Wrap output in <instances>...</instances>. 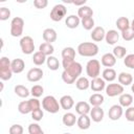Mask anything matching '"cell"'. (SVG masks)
Wrapping results in <instances>:
<instances>
[{"label": "cell", "mask_w": 134, "mask_h": 134, "mask_svg": "<svg viewBox=\"0 0 134 134\" xmlns=\"http://www.w3.org/2000/svg\"><path fill=\"white\" fill-rule=\"evenodd\" d=\"M82 71H83L82 65L79 62L73 61L66 68H64V71L62 72V80L66 84H73L80 77Z\"/></svg>", "instance_id": "1"}, {"label": "cell", "mask_w": 134, "mask_h": 134, "mask_svg": "<svg viewBox=\"0 0 134 134\" xmlns=\"http://www.w3.org/2000/svg\"><path fill=\"white\" fill-rule=\"evenodd\" d=\"M98 46L93 42H83L77 46V52L82 57L92 58L98 53Z\"/></svg>", "instance_id": "2"}, {"label": "cell", "mask_w": 134, "mask_h": 134, "mask_svg": "<svg viewBox=\"0 0 134 134\" xmlns=\"http://www.w3.org/2000/svg\"><path fill=\"white\" fill-rule=\"evenodd\" d=\"M42 107L45 111L52 114L58 113L59 110L61 109L60 102H58V99L52 95H47L42 99Z\"/></svg>", "instance_id": "3"}, {"label": "cell", "mask_w": 134, "mask_h": 134, "mask_svg": "<svg viewBox=\"0 0 134 134\" xmlns=\"http://www.w3.org/2000/svg\"><path fill=\"white\" fill-rule=\"evenodd\" d=\"M13 70H12V62L8 58L2 57L0 59V79L2 81H8L12 79Z\"/></svg>", "instance_id": "4"}, {"label": "cell", "mask_w": 134, "mask_h": 134, "mask_svg": "<svg viewBox=\"0 0 134 134\" xmlns=\"http://www.w3.org/2000/svg\"><path fill=\"white\" fill-rule=\"evenodd\" d=\"M86 73L91 79L98 77V75L100 73V63H99V61H97L95 59L89 60L86 64Z\"/></svg>", "instance_id": "5"}, {"label": "cell", "mask_w": 134, "mask_h": 134, "mask_svg": "<svg viewBox=\"0 0 134 134\" xmlns=\"http://www.w3.org/2000/svg\"><path fill=\"white\" fill-rule=\"evenodd\" d=\"M24 28V20L21 17H15L13 18L10 22V35L15 38L22 36Z\"/></svg>", "instance_id": "6"}, {"label": "cell", "mask_w": 134, "mask_h": 134, "mask_svg": "<svg viewBox=\"0 0 134 134\" xmlns=\"http://www.w3.org/2000/svg\"><path fill=\"white\" fill-rule=\"evenodd\" d=\"M20 48L22 50V52L24 54H31L34 53V50H35V43H34V39L29 36H25V37H22L20 42Z\"/></svg>", "instance_id": "7"}, {"label": "cell", "mask_w": 134, "mask_h": 134, "mask_svg": "<svg viewBox=\"0 0 134 134\" xmlns=\"http://www.w3.org/2000/svg\"><path fill=\"white\" fill-rule=\"evenodd\" d=\"M67 14V8L64 4H55L50 10V19L54 22L61 21Z\"/></svg>", "instance_id": "8"}, {"label": "cell", "mask_w": 134, "mask_h": 134, "mask_svg": "<svg viewBox=\"0 0 134 134\" xmlns=\"http://www.w3.org/2000/svg\"><path fill=\"white\" fill-rule=\"evenodd\" d=\"M105 91L109 97H114L117 95H121L124 93V86H121L119 83H111L106 86Z\"/></svg>", "instance_id": "9"}, {"label": "cell", "mask_w": 134, "mask_h": 134, "mask_svg": "<svg viewBox=\"0 0 134 134\" xmlns=\"http://www.w3.org/2000/svg\"><path fill=\"white\" fill-rule=\"evenodd\" d=\"M43 70L39 67H35V68H31L28 70L27 74H26V79L27 81L31 82V83H36V82H39L40 80H42L43 77Z\"/></svg>", "instance_id": "10"}, {"label": "cell", "mask_w": 134, "mask_h": 134, "mask_svg": "<svg viewBox=\"0 0 134 134\" xmlns=\"http://www.w3.org/2000/svg\"><path fill=\"white\" fill-rule=\"evenodd\" d=\"M122 113H124V110L120 105H113L109 109L108 116L111 120H118L121 117Z\"/></svg>", "instance_id": "11"}, {"label": "cell", "mask_w": 134, "mask_h": 134, "mask_svg": "<svg viewBox=\"0 0 134 134\" xmlns=\"http://www.w3.org/2000/svg\"><path fill=\"white\" fill-rule=\"evenodd\" d=\"M90 88L92 91L98 93L106 88V82L103 80V77H99V76L92 79V81L90 82Z\"/></svg>", "instance_id": "12"}, {"label": "cell", "mask_w": 134, "mask_h": 134, "mask_svg": "<svg viewBox=\"0 0 134 134\" xmlns=\"http://www.w3.org/2000/svg\"><path fill=\"white\" fill-rule=\"evenodd\" d=\"M91 39L94 41V42H100L105 39L106 37V31L104 29V27L102 26H96L92 29L91 31V35H90Z\"/></svg>", "instance_id": "13"}, {"label": "cell", "mask_w": 134, "mask_h": 134, "mask_svg": "<svg viewBox=\"0 0 134 134\" xmlns=\"http://www.w3.org/2000/svg\"><path fill=\"white\" fill-rule=\"evenodd\" d=\"M100 63L103 66H105L107 68H111L116 64V58L114 57L113 53L107 52V53L103 54V57L100 59Z\"/></svg>", "instance_id": "14"}, {"label": "cell", "mask_w": 134, "mask_h": 134, "mask_svg": "<svg viewBox=\"0 0 134 134\" xmlns=\"http://www.w3.org/2000/svg\"><path fill=\"white\" fill-rule=\"evenodd\" d=\"M91 111V108H90V104L87 103V102H77L75 104V112L80 115H88Z\"/></svg>", "instance_id": "15"}, {"label": "cell", "mask_w": 134, "mask_h": 134, "mask_svg": "<svg viewBox=\"0 0 134 134\" xmlns=\"http://www.w3.org/2000/svg\"><path fill=\"white\" fill-rule=\"evenodd\" d=\"M60 106H61V108L62 109H64V110H70L73 106H74V99H73V97L71 96V95H68V94H66V95H63L61 98H60Z\"/></svg>", "instance_id": "16"}, {"label": "cell", "mask_w": 134, "mask_h": 134, "mask_svg": "<svg viewBox=\"0 0 134 134\" xmlns=\"http://www.w3.org/2000/svg\"><path fill=\"white\" fill-rule=\"evenodd\" d=\"M90 118L94 121V122H99L103 120L105 112L100 107H92L91 111H90Z\"/></svg>", "instance_id": "17"}, {"label": "cell", "mask_w": 134, "mask_h": 134, "mask_svg": "<svg viewBox=\"0 0 134 134\" xmlns=\"http://www.w3.org/2000/svg\"><path fill=\"white\" fill-rule=\"evenodd\" d=\"M42 37H43V40L46 42V43H52L57 40L58 38V35H57V31L53 29V28H45L43 34H42Z\"/></svg>", "instance_id": "18"}, {"label": "cell", "mask_w": 134, "mask_h": 134, "mask_svg": "<svg viewBox=\"0 0 134 134\" xmlns=\"http://www.w3.org/2000/svg\"><path fill=\"white\" fill-rule=\"evenodd\" d=\"M105 40L107 42V44L109 45H114L115 43L118 42L119 40V34L117 32V30L115 29H110L106 32V37H105Z\"/></svg>", "instance_id": "19"}, {"label": "cell", "mask_w": 134, "mask_h": 134, "mask_svg": "<svg viewBox=\"0 0 134 134\" xmlns=\"http://www.w3.org/2000/svg\"><path fill=\"white\" fill-rule=\"evenodd\" d=\"M76 125L81 130H87L90 128L91 125V118L88 115H80L77 120H76Z\"/></svg>", "instance_id": "20"}, {"label": "cell", "mask_w": 134, "mask_h": 134, "mask_svg": "<svg viewBox=\"0 0 134 134\" xmlns=\"http://www.w3.org/2000/svg\"><path fill=\"white\" fill-rule=\"evenodd\" d=\"M117 80L121 86H129L133 83V76L128 72H120L117 76Z\"/></svg>", "instance_id": "21"}, {"label": "cell", "mask_w": 134, "mask_h": 134, "mask_svg": "<svg viewBox=\"0 0 134 134\" xmlns=\"http://www.w3.org/2000/svg\"><path fill=\"white\" fill-rule=\"evenodd\" d=\"M80 23H81V19L79 18L77 15H70V16H68V17L66 18V20H65L66 26H67L68 28H71V29L76 28V27L80 25Z\"/></svg>", "instance_id": "22"}, {"label": "cell", "mask_w": 134, "mask_h": 134, "mask_svg": "<svg viewBox=\"0 0 134 134\" xmlns=\"http://www.w3.org/2000/svg\"><path fill=\"white\" fill-rule=\"evenodd\" d=\"M25 68V63L22 59H14L12 61L13 73H21Z\"/></svg>", "instance_id": "23"}, {"label": "cell", "mask_w": 134, "mask_h": 134, "mask_svg": "<svg viewBox=\"0 0 134 134\" xmlns=\"http://www.w3.org/2000/svg\"><path fill=\"white\" fill-rule=\"evenodd\" d=\"M77 16L80 19H85V18H89L93 16V10L90 6L88 5H83L80 6V8L77 9Z\"/></svg>", "instance_id": "24"}, {"label": "cell", "mask_w": 134, "mask_h": 134, "mask_svg": "<svg viewBox=\"0 0 134 134\" xmlns=\"http://www.w3.org/2000/svg\"><path fill=\"white\" fill-rule=\"evenodd\" d=\"M104 100H105L104 95L100 93H93L89 97V104L92 107H100V105L104 103Z\"/></svg>", "instance_id": "25"}, {"label": "cell", "mask_w": 134, "mask_h": 134, "mask_svg": "<svg viewBox=\"0 0 134 134\" xmlns=\"http://www.w3.org/2000/svg\"><path fill=\"white\" fill-rule=\"evenodd\" d=\"M118 100H119V105L122 108H129L133 103V96L129 93H122L121 95H119Z\"/></svg>", "instance_id": "26"}, {"label": "cell", "mask_w": 134, "mask_h": 134, "mask_svg": "<svg viewBox=\"0 0 134 134\" xmlns=\"http://www.w3.org/2000/svg\"><path fill=\"white\" fill-rule=\"evenodd\" d=\"M76 117H75V115L73 114V113H71V112H67V113H65L64 115H63V117H62V122L64 124V126H66V127H72V126H74L75 125V122H76Z\"/></svg>", "instance_id": "27"}, {"label": "cell", "mask_w": 134, "mask_h": 134, "mask_svg": "<svg viewBox=\"0 0 134 134\" xmlns=\"http://www.w3.org/2000/svg\"><path fill=\"white\" fill-rule=\"evenodd\" d=\"M116 71L113 69V68H106L103 70V73H102V77L103 80L106 82H113L115 79H116Z\"/></svg>", "instance_id": "28"}, {"label": "cell", "mask_w": 134, "mask_h": 134, "mask_svg": "<svg viewBox=\"0 0 134 134\" xmlns=\"http://www.w3.org/2000/svg\"><path fill=\"white\" fill-rule=\"evenodd\" d=\"M116 26L117 28L120 30V31H124L126 29H129L131 27V23L129 21V19L127 17H119L117 20H116Z\"/></svg>", "instance_id": "29"}, {"label": "cell", "mask_w": 134, "mask_h": 134, "mask_svg": "<svg viewBox=\"0 0 134 134\" xmlns=\"http://www.w3.org/2000/svg\"><path fill=\"white\" fill-rule=\"evenodd\" d=\"M39 51L42 52L43 54H45L46 57H50V55H52V53L54 51V47L52 46V44L44 42L39 46Z\"/></svg>", "instance_id": "30"}, {"label": "cell", "mask_w": 134, "mask_h": 134, "mask_svg": "<svg viewBox=\"0 0 134 134\" xmlns=\"http://www.w3.org/2000/svg\"><path fill=\"white\" fill-rule=\"evenodd\" d=\"M75 86L79 90H87L90 87V82L87 77L85 76H80L75 81Z\"/></svg>", "instance_id": "31"}, {"label": "cell", "mask_w": 134, "mask_h": 134, "mask_svg": "<svg viewBox=\"0 0 134 134\" xmlns=\"http://www.w3.org/2000/svg\"><path fill=\"white\" fill-rule=\"evenodd\" d=\"M16 95H18L19 97H22V98H25L27 97L29 94H30V91L23 85H17L15 86V89H14Z\"/></svg>", "instance_id": "32"}, {"label": "cell", "mask_w": 134, "mask_h": 134, "mask_svg": "<svg viewBox=\"0 0 134 134\" xmlns=\"http://www.w3.org/2000/svg\"><path fill=\"white\" fill-rule=\"evenodd\" d=\"M46 60H47V57H46L45 54H43L42 52H40V51L35 52L34 55H32V62H34V64L37 65V66L43 65V64L46 62Z\"/></svg>", "instance_id": "33"}, {"label": "cell", "mask_w": 134, "mask_h": 134, "mask_svg": "<svg viewBox=\"0 0 134 134\" xmlns=\"http://www.w3.org/2000/svg\"><path fill=\"white\" fill-rule=\"evenodd\" d=\"M46 64H47V67L50 69V70H58L59 67H60V62L59 60L53 57V55H50V57H47V60H46Z\"/></svg>", "instance_id": "34"}, {"label": "cell", "mask_w": 134, "mask_h": 134, "mask_svg": "<svg viewBox=\"0 0 134 134\" xmlns=\"http://www.w3.org/2000/svg\"><path fill=\"white\" fill-rule=\"evenodd\" d=\"M112 53L114 54V57L116 59H122V58H125L127 55V48L121 46V45H117V46H115L113 48V52Z\"/></svg>", "instance_id": "35"}, {"label": "cell", "mask_w": 134, "mask_h": 134, "mask_svg": "<svg viewBox=\"0 0 134 134\" xmlns=\"http://www.w3.org/2000/svg\"><path fill=\"white\" fill-rule=\"evenodd\" d=\"M62 58L68 60H74L75 58V50L73 47H65L62 50Z\"/></svg>", "instance_id": "36"}, {"label": "cell", "mask_w": 134, "mask_h": 134, "mask_svg": "<svg viewBox=\"0 0 134 134\" xmlns=\"http://www.w3.org/2000/svg\"><path fill=\"white\" fill-rule=\"evenodd\" d=\"M81 24H82L83 28L86 29V30H91L92 28H94V20H93L92 17L82 19L81 20Z\"/></svg>", "instance_id": "37"}, {"label": "cell", "mask_w": 134, "mask_h": 134, "mask_svg": "<svg viewBox=\"0 0 134 134\" xmlns=\"http://www.w3.org/2000/svg\"><path fill=\"white\" fill-rule=\"evenodd\" d=\"M18 111H19L21 114H28V113H31V110H30L28 100H23V102L19 103V105H18Z\"/></svg>", "instance_id": "38"}, {"label": "cell", "mask_w": 134, "mask_h": 134, "mask_svg": "<svg viewBox=\"0 0 134 134\" xmlns=\"http://www.w3.org/2000/svg\"><path fill=\"white\" fill-rule=\"evenodd\" d=\"M44 93V88L41 86V85H35L31 87L30 89V94L34 96V97H40L42 96V94Z\"/></svg>", "instance_id": "39"}, {"label": "cell", "mask_w": 134, "mask_h": 134, "mask_svg": "<svg viewBox=\"0 0 134 134\" xmlns=\"http://www.w3.org/2000/svg\"><path fill=\"white\" fill-rule=\"evenodd\" d=\"M124 64L130 69H134V53L127 54L124 58Z\"/></svg>", "instance_id": "40"}, {"label": "cell", "mask_w": 134, "mask_h": 134, "mask_svg": "<svg viewBox=\"0 0 134 134\" xmlns=\"http://www.w3.org/2000/svg\"><path fill=\"white\" fill-rule=\"evenodd\" d=\"M23 132H24V129L19 124H16V125L10 126L9 127V130H8V133L9 134H23Z\"/></svg>", "instance_id": "41"}, {"label": "cell", "mask_w": 134, "mask_h": 134, "mask_svg": "<svg viewBox=\"0 0 134 134\" xmlns=\"http://www.w3.org/2000/svg\"><path fill=\"white\" fill-rule=\"evenodd\" d=\"M121 38L125 41H132L134 39V31L131 29V27L129 29H126V30L121 31Z\"/></svg>", "instance_id": "42"}, {"label": "cell", "mask_w": 134, "mask_h": 134, "mask_svg": "<svg viewBox=\"0 0 134 134\" xmlns=\"http://www.w3.org/2000/svg\"><path fill=\"white\" fill-rule=\"evenodd\" d=\"M28 103H29V107H30V110L31 112L37 110V109H40L41 108V103L40 100L37 98V97H32L30 99H28Z\"/></svg>", "instance_id": "43"}, {"label": "cell", "mask_w": 134, "mask_h": 134, "mask_svg": "<svg viewBox=\"0 0 134 134\" xmlns=\"http://www.w3.org/2000/svg\"><path fill=\"white\" fill-rule=\"evenodd\" d=\"M43 130L41 129L40 125L37 124V122H34V124H30L28 126V133L29 134H38L40 132H42Z\"/></svg>", "instance_id": "44"}, {"label": "cell", "mask_w": 134, "mask_h": 134, "mask_svg": "<svg viewBox=\"0 0 134 134\" xmlns=\"http://www.w3.org/2000/svg\"><path fill=\"white\" fill-rule=\"evenodd\" d=\"M10 17V10L7 7H0V20L5 21Z\"/></svg>", "instance_id": "45"}, {"label": "cell", "mask_w": 134, "mask_h": 134, "mask_svg": "<svg viewBox=\"0 0 134 134\" xmlns=\"http://www.w3.org/2000/svg\"><path fill=\"white\" fill-rule=\"evenodd\" d=\"M43 116H44V112H43V110L41 108L31 112V118L34 120H36V121H40L43 118Z\"/></svg>", "instance_id": "46"}, {"label": "cell", "mask_w": 134, "mask_h": 134, "mask_svg": "<svg viewBox=\"0 0 134 134\" xmlns=\"http://www.w3.org/2000/svg\"><path fill=\"white\" fill-rule=\"evenodd\" d=\"M126 119L128 121H134V107H129L126 109V113H125Z\"/></svg>", "instance_id": "47"}, {"label": "cell", "mask_w": 134, "mask_h": 134, "mask_svg": "<svg viewBox=\"0 0 134 134\" xmlns=\"http://www.w3.org/2000/svg\"><path fill=\"white\" fill-rule=\"evenodd\" d=\"M34 5L36 6V8L42 9V8H45L48 5V1L47 0H35Z\"/></svg>", "instance_id": "48"}, {"label": "cell", "mask_w": 134, "mask_h": 134, "mask_svg": "<svg viewBox=\"0 0 134 134\" xmlns=\"http://www.w3.org/2000/svg\"><path fill=\"white\" fill-rule=\"evenodd\" d=\"M131 29L134 31V19L132 20V22H131Z\"/></svg>", "instance_id": "49"}, {"label": "cell", "mask_w": 134, "mask_h": 134, "mask_svg": "<svg viewBox=\"0 0 134 134\" xmlns=\"http://www.w3.org/2000/svg\"><path fill=\"white\" fill-rule=\"evenodd\" d=\"M131 90H132V92H134V83H132V86H131Z\"/></svg>", "instance_id": "50"}, {"label": "cell", "mask_w": 134, "mask_h": 134, "mask_svg": "<svg viewBox=\"0 0 134 134\" xmlns=\"http://www.w3.org/2000/svg\"><path fill=\"white\" fill-rule=\"evenodd\" d=\"M0 85H1V90H3V83H0Z\"/></svg>", "instance_id": "51"}, {"label": "cell", "mask_w": 134, "mask_h": 134, "mask_svg": "<svg viewBox=\"0 0 134 134\" xmlns=\"http://www.w3.org/2000/svg\"><path fill=\"white\" fill-rule=\"evenodd\" d=\"M38 134H45V133H44V132L42 131V132H40V133H38Z\"/></svg>", "instance_id": "52"}, {"label": "cell", "mask_w": 134, "mask_h": 134, "mask_svg": "<svg viewBox=\"0 0 134 134\" xmlns=\"http://www.w3.org/2000/svg\"><path fill=\"white\" fill-rule=\"evenodd\" d=\"M63 134H71V133H63Z\"/></svg>", "instance_id": "53"}]
</instances>
